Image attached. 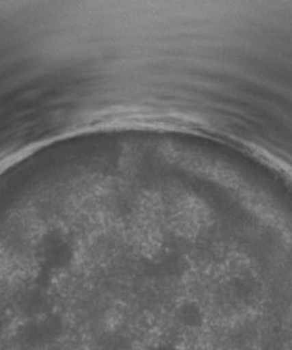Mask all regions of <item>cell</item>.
I'll use <instances>...</instances> for the list:
<instances>
[{
	"instance_id": "cell-2",
	"label": "cell",
	"mask_w": 292,
	"mask_h": 350,
	"mask_svg": "<svg viewBox=\"0 0 292 350\" xmlns=\"http://www.w3.org/2000/svg\"><path fill=\"white\" fill-rule=\"evenodd\" d=\"M177 320L181 325L189 329H195L202 327L203 324V313L199 304L194 300H187L180 304L177 310Z\"/></svg>"
},
{
	"instance_id": "cell-4",
	"label": "cell",
	"mask_w": 292,
	"mask_h": 350,
	"mask_svg": "<svg viewBox=\"0 0 292 350\" xmlns=\"http://www.w3.org/2000/svg\"><path fill=\"white\" fill-rule=\"evenodd\" d=\"M148 350H178V349L174 345H170V343H161V345L152 346Z\"/></svg>"
},
{
	"instance_id": "cell-1",
	"label": "cell",
	"mask_w": 292,
	"mask_h": 350,
	"mask_svg": "<svg viewBox=\"0 0 292 350\" xmlns=\"http://www.w3.org/2000/svg\"><path fill=\"white\" fill-rule=\"evenodd\" d=\"M63 320L56 314L35 317L20 329V339L29 347H45L52 345L63 334Z\"/></svg>"
},
{
	"instance_id": "cell-3",
	"label": "cell",
	"mask_w": 292,
	"mask_h": 350,
	"mask_svg": "<svg viewBox=\"0 0 292 350\" xmlns=\"http://www.w3.org/2000/svg\"><path fill=\"white\" fill-rule=\"evenodd\" d=\"M130 347H131L130 339L116 331L105 332L99 338L101 350H130Z\"/></svg>"
}]
</instances>
